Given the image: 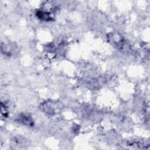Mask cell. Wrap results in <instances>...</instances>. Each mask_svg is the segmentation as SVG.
Returning <instances> with one entry per match:
<instances>
[{
	"instance_id": "1",
	"label": "cell",
	"mask_w": 150,
	"mask_h": 150,
	"mask_svg": "<svg viewBox=\"0 0 150 150\" xmlns=\"http://www.w3.org/2000/svg\"><path fill=\"white\" fill-rule=\"evenodd\" d=\"M21 121L23 122V123H24V124L28 125V126H31L32 123V121H31L30 118L28 116H25V115H23L21 117Z\"/></svg>"
}]
</instances>
